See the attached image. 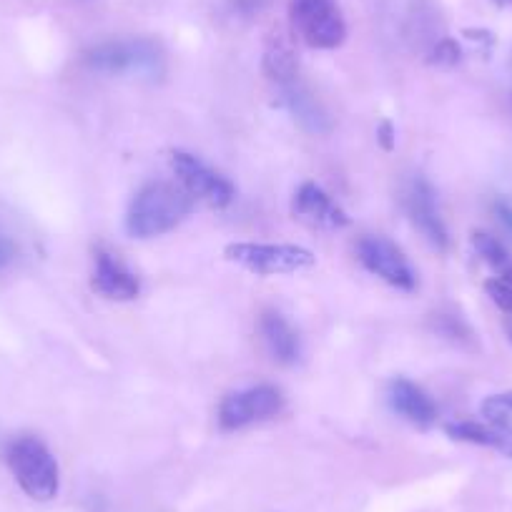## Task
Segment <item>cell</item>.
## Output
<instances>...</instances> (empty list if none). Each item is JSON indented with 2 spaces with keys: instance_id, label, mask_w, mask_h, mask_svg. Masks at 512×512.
<instances>
[{
  "instance_id": "1",
  "label": "cell",
  "mask_w": 512,
  "mask_h": 512,
  "mask_svg": "<svg viewBox=\"0 0 512 512\" xmlns=\"http://www.w3.org/2000/svg\"><path fill=\"white\" fill-rule=\"evenodd\" d=\"M194 211V199L169 181L146 184L126 211V231L134 239H154L176 229Z\"/></svg>"
},
{
  "instance_id": "2",
  "label": "cell",
  "mask_w": 512,
  "mask_h": 512,
  "mask_svg": "<svg viewBox=\"0 0 512 512\" xmlns=\"http://www.w3.org/2000/svg\"><path fill=\"white\" fill-rule=\"evenodd\" d=\"M6 462L28 497L38 502H48L58 495V487H61L58 462L38 437L21 435L8 442Z\"/></svg>"
},
{
  "instance_id": "3",
  "label": "cell",
  "mask_w": 512,
  "mask_h": 512,
  "mask_svg": "<svg viewBox=\"0 0 512 512\" xmlns=\"http://www.w3.org/2000/svg\"><path fill=\"white\" fill-rule=\"evenodd\" d=\"M86 66L96 73L108 76H123V73H136L141 78L164 76V53L149 38H136V41H108L86 51Z\"/></svg>"
},
{
  "instance_id": "4",
  "label": "cell",
  "mask_w": 512,
  "mask_h": 512,
  "mask_svg": "<svg viewBox=\"0 0 512 512\" xmlns=\"http://www.w3.org/2000/svg\"><path fill=\"white\" fill-rule=\"evenodd\" d=\"M289 23L299 41L317 51H334L347 41V21L339 0H292Z\"/></svg>"
},
{
  "instance_id": "5",
  "label": "cell",
  "mask_w": 512,
  "mask_h": 512,
  "mask_svg": "<svg viewBox=\"0 0 512 512\" xmlns=\"http://www.w3.org/2000/svg\"><path fill=\"white\" fill-rule=\"evenodd\" d=\"M229 262L239 264L246 272L274 277V274H297L314 267V254L304 246L294 244H229L224 249Z\"/></svg>"
},
{
  "instance_id": "6",
  "label": "cell",
  "mask_w": 512,
  "mask_h": 512,
  "mask_svg": "<svg viewBox=\"0 0 512 512\" xmlns=\"http://www.w3.org/2000/svg\"><path fill=\"white\" fill-rule=\"evenodd\" d=\"M284 397L272 384H259L249 390L231 392L219 407V425L221 430H244V427L256 425V422L272 420L282 412Z\"/></svg>"
},
{
  "instance_id": "7",
  "label": "cell",
  "mask_w": 512,
  "mask_h": 512,
  "mask_svg": "<svg viewBox=\"0 0 512 512\" xmlns=\"http://www.w3.org/2000/svg\"><path fill=\"white\" fill-rule=\"evenodd\" d=\"M171 169H174L181 189H184L191 199L204 201V204L214 206V209H226V206L234 201V184H231L229 179H224L221 174H216L214 169H209V166L201 159H196L194 154L174 151V154H171Z\"/></svg>"
},
{
  "instance_id": "8",
  "label": "cell",
  "mask_w": 512,
  "mask_h": 512,
  "mask_svg": "<svg viewBox=\"0 0 512 512\" xmlns=\"http://www.w3.org/2000/svg\"><path fill=\"white\" fill-rule=\"evenodd\" d=\"M357 256L362 267L400 292H415L417 274L407 256L384 236H364L357 244Z\"/></svg>"
},
{
  "instance_id": "9",
  "label": "cell",
  "mask_w": 512,
  "mask_h": 512,
  "mask_svg": "<svg viewBox=\"0 0 512 512\" xmlns=\"http://www.w3.org/2000/svg\"><path fill=\"white\" fill-rule=\"evenodd\" d=\"M405 209L412 224L417 226L427 244L437 251L450 249V231L442 221L440 206H437V194L425 176H415L405 191Z\"/></svg>"
},
{
  "instance_id": "10",
  "label": "cell",
  "mask_w": 512,
  "mask_h": 512,
  "mask_svg": "<svg viewBox=\"0 0 512 512\" xmlns=\"http://www.w3.org/2000/svg\"><path fill=\"white\" fill-rule=\"evenodd\" d=\"M292 214L297 216L302 224L312 226V229L322 231H337L349 226V216L327 191L314 181H307L297 189L292 201Z\"/></svg>"
},
{
  "instance_id": "11",
  "label": "cell",
  "mask_w": 512,
  "mask_h": 512,
  "mask_svg": "<svg viewBox=\"0 0 512 512\" xmlns=\"http://www.w3.org/2000/svg\"><path fill=\"white\" fill-rule=\"evenodd\" d=\"M279 96H282L284 108L292 113L294 121L309 131V134H327L332 128L329 121V113L324 111V106L319 103V98L314 96L312 88L302 81V76H292L289 81L279 83Z\"/></svg>"
},
{
  "instance_id": "12",
  "label": "cell",
  "mask_w": 512,
  "mask_h": 512,
  "mask_svg": "<svg viewBox=\"0 0 512 512\" xmlns=\"http://www.w3.org/2000/svg\"><path fill=\"white\" fill-rule=\"evenodd\" d=\"M387 402H390L392 410H395L402 420L410 422V425L422 427V430L435 425L437 405L422 387H417L410 379H392L390 387H387Z\"/></svg>"
},
{
  "instance_id": "13",
  "label": "cell",
  "mask_w": 512,
  "mask_h": 512,
  "mask_svg": "<svg viewBox=\"0 0 512 512\" xmlns=\"http://www.w3.org/2000/svg\"><path fill=\"white\" fill-rule=\"evenodd\" d=\"M93 292L101 297L113 299V302H131L139 297L141 284L134 274L128 272L118 259H113L108 251H98L96 254V267H93L91 279Z\"/></svg>"
},
{
  "instance_id": "14",
  "label": "cell",
  "mask_w": 512,
  "mask_h": 512,
  "mask_svg": "<svg viewBox=\"0 0 512 512\" xmlns=\"http://www.w3.org/2000/svg\"><path fill=\"white\" fill-rule=\"evenodd\" d=\"M259 329H262V339L264 344H267L269 354H272L279 364L299 362V357H302V342H299V334L294 332V327L282 317V314L264 312Z\"/></svg>"
},
{
  "instance_id": "15",
  "label": "cell",
  "mask_w": 512,
  "mask_h": 512,
  "mask_svg": "<svg viewBox=\"0 0 512 512\" xmlns=\"http://www.w3.org/2000/svg\"><path fill=\"white\" fill-rule=\"evenodd\" d=\"M447 435L457 442H467V445L487 447V450H495L500 455L512 457V437L500 432L497 427L477 425V422H452L445 427Z\"/></svg>"
},
{
  "instance_id": "16",
  "label": "cell",
  "mask_w": 512,
  "mask_h": 512,
  "mask_svg": "<svg viewBox=\"0 0 512 512\" xmlns=\"http://www.w3.org/2000/svg\"><path fill=\"white\" fill-rule=\"evenodd\" d=\"M472 249L497 274L495 279L512 287V254L502 246V241H497L492 234H485V231H475L472 234Z\"/></svg>"
},
{
  "instance_id": "17",
  "label": "cell",
  "mask_w": 512,
  "mask_h": 512,
  "mask_svg": "<svg viewBox=\"0 0 512 512\" xmlns=\"http://www.w3.org/2000/svg\"><path fill=\"white\" fill-rule=\"evenodd\" d=\"M264 73H267V78L274 86L289 81L292 76H299L297 56H294V51L289 48L287 41L272 38V41L267 43V51H264Z\"/></svg>"
},
{
  "instance_id": "18",
  "label": "cell",
  "mask_w": 512,
  "mask_h": 512,
  "mask_svg": "<svg viewBox=\"0 0 512 512\" xmlns=\"http://www.w3.org/2000/svg\"><path fill=\"white\" fill-rule=\"evenodd\" d=\"M482 417L500 432L512 437V390L492 395L482 402Z\"/></svg>"
},
{
  "instance_id": "19",
  "label": "cell",
  "mask_w": 512,
  "mask_h": 512,
  "mask_svg": "<svg viewBox=\"0 0 512 512\" xmlns=\"http://www.w3.org/2000/svg\"><path fill=\"white\" fill-rule=\"evenodd\" d=\"M485 292L487 297L497 304V309L505 314V332L507 339L512 342V287L510 284L500 282V279H490V282L485 284Z\"/></svg>"
},
{
  "instance_id": "20",
  "label": "cell",
  "mask_w": 512,
  "mask_h": 512,
  "mask_svg": "<svg viewBox=\"0 0 512 512\" xmlns=\"http://www.w3.org/2000/svg\"><path fill=\"white\" fill-rule=\"evenodd\" d=\"M462 61V48L460 43L452 41V38H440V41L432 46L430 51V63H435V66H457V63Z\"/></svg>"
},
{
  "instance_id": "21",
  "label": "cell",
  "mask_w": 512,
  "mask_h": 512,
  "mask_svg": "<svg viewBox=\"0 0 512 512\" xmlns=\"http://www.w3.org/2000/svg\"><path fill=\"white\" fill-rule=\"evenodd\" d=\"M437 332L445 334V337L450 339H470V329H467V324L457 317H447V314L437 317Z\"/></svg>"
},
{
  "instance_id": "22",
  "label": "cell",
  "mask_w": 512,
  "mask_h": 512,
  "mask_svg": "<svg viewBox=\"0 0 512 512\" xmlns=\"http://www.w3.org/2000/svg\"><path fill=\"white\" fill-rule=\"evenodd\" d=\"M16 256H18L16 241H13L6 231H0V274L8 272V269L13 267Z\"/></svg>"
},
{
  "instance_id": "23",
  "label": "cell",
  "mask_w": 512,
  "mask_h": 512,
  "mask_svg": "<svg viewBox=\"0 0 512 512\" xmlns=\"http://www.w3.org/2000/svg\"><path fill=\"white\" fill-rule=\"evenodd\" d=\"M377 141H379V146H382L384 151L395 149L397 136H395V126H392L390 121H382L377 126Z\"/></svg>"
},
{
  "instance_id": "24",
  "label": "cell",
  "mask_w": 512,
  "mask_h": 512,
  "mask_svg": "<svg viewBox=\"0 0 512 512\" xmlns=\"http://www.w3.org/2000/svg\"><path fill=\"white\" fill-rule=\"evenodd\" d=\"M229 3L236 11L244 13V16H256V13H262L272 0H229Z\"/></svg>"
},
{
  "instance_id": "25",
  "label": "cell",
  "mask_w": 512,
  "mask_h": 512,
  "mask_svg": "<svg viewBox=\"0 0 512 512\" xmlns=\"http://www.w3.org/2000/svg\"><path fill=\"white\" fill-rule=\"evenodd\" d=\"M492 211H495L497 221L507 229V234H512V201L497 199L495 204H492Z\"/></svg>"
},
{
  "instance_id": "26",
  "label": "cell",
  "mask_w": 512,
  "mask_h": 512,
  "mask_svg": "<svg viewBox=\"0 0 512 512\" xmlns=\"http://www.w3.org/2000/svg\"><path fill=\"white\" fill-rule=\"evenodd\" d=\"M497 3H502V6H512V0H497Z\"/></svg>"
}]
</instances>
